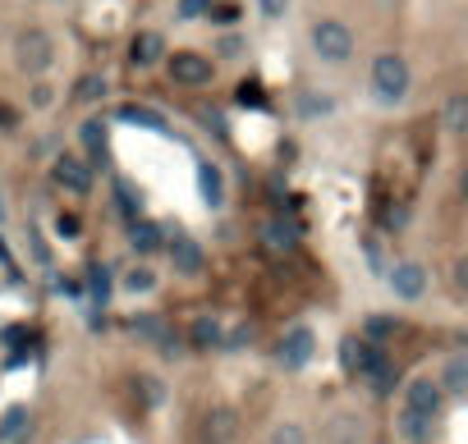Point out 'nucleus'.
I'll return each mask as SVG.
<instances>
[{"instance_id": "obj_1", "label": "nucleus", "mask_w": 468, "mask_h": 444, "mask_svg": "<svg viewBox=\"0 0 468 444\" xmlns=\"http://www.w3.org/2000/svg\"><path fill=\"white\" fill-rule=\"evenodd\" d=\"M340 362H344L349 376L368 380L377 394H390V389H395V362L386 357L381 344H372V339H363V335H349V339L340 344Z\"/></svg>"}, {"instance_id": "obj_2", "label": "nucleus", "mask_w": 468, "mask_h": 444, "mask_svg": "<svg viewBox=\"0 0 468 444\" xmlns=\"http://www.w3.org/2000/svg\"><path fill=\"white\" fill-rule=\"evenodd\" d=\"M368 83H372V97L377 106H400L413 88V73H409V60L395 56V51H381L372 60V73H368Z\"/></svg>"}, {"instance_id": "obj_3", "label": "nucleus", "mask_w": 468, "mask_h": 444, "mask_svg": "<svg viewBox=\"0 0 468 444\" xmlns=\"http://www.w3.org/2000/svg\"><path fill=\"white\" fill-rule=\"evenodd\" d=\"M308 42H312V56L322 64H344L354 56V32H349V23H340V19H317L308 32Z\"/></svg>"}, {"instance_id": "obj_4", "label": "nucleus", "mask_w": 468, "mask_h": 444, "mask_svg": "<svg viewBox=\"0 0 468 444\" xmlns=\"http://www.w3.org/2000/svg\"><path fill=\"white\" fill-rule=\"evenodd\" d=\"M14 60H19V69H23V73L42 78V73L51 69V60H56L51 37H47L42 28H28V32H19V42H14Z\"/></svg>"}, {"instance_id": "obj_5", "label": "nucleus", "mask_w": 468, "mask_h": 444, "mask_svg": "<svg viewBox=\"0 0 468 444\" xmlns=\"http://www.w3.org/2000/svg\"><path fill=\"white\" fill-rule=\"evenodd\" d=\"M441 398H446L441 380H432V376H413V380L404 385L400 408H409V413H418V417H427V422H437V417H441V408H446Z\"/></svg>"}, {"instance_id": "obj_6", "label": "nucleus", "mask_w": 468, "mask_h": 444, "mask_svg": "<svg viewBox=\"0 0 468 444\" xmlns=\"http://www.w3.org/2000/svg\"><path fill=\"white\" fill-rule=\"evenodd\" d=\"M386 285L400 303H418L427 294V270L418 261H395V266H386Z\"/></svg>"}, {"instance_id": "obj_7", "label": "nucleus", "mask_w": 468, "mask_h": 444, "mask_svg": "<svg viewBox=\"0 0 468 444\" xmlns=\"http://www.w3.org/2000/svg\"><path fill=\"white\" fill-rule=\"evenodd\" d=\"M166 69H170V78H175L179 88H203V83H212V60L198 56V51H175L166 60Z\"/></svg>"}, {"instance_id": "obj_8", "label": "nucleus", "mask_w": 468, "mask_h": 444, "mask_svg": "<svg viewBox=\"0 0 468 444\" xmlns=\"http://www.w3.org/2000/svg\"><path fill=\"white\" fill-rule=\"evenodd\" d=\"M312 353H317V335H312V326H290L285 339H281V362L285 371H303Z\"/></svg>"}, {"instance_id": "obj_9", "label": "nucleus", "mask_w": 468, "mask_h": 444, "mask_svg": "<svg viewBox=\"0 0 468 444\" xmlns=\"http://www.w3.org/2000/svg\"><path fill=\"white\" fill-rule=\"evenodd\" d=\"M51 179L60 184V188H69V192H92V166L83 156H74V151H65V156H56V166H51Z\"/></svg>"}, {"instance_id": "obj_10", "label": "nucleus", "mask_w": 468, "mask_h": 444, "mask_svg": "<svg viewBox=\"0 0 468 444\" xmlns=\"http://www.w3.org/2000/svg\"><path fill=\"white\" fill-rule=\"evenodd\" d=\"M262 248H266L271 257H290V252L299 248V225H294L290 216L262 220Z\"/></svg>"}, {"instance_id": "obj_11", "label": "nucleus", "mask_w": 468, "mask_h": 444, "mask_svg": "<svg viewBox=\"0 0 468 444\" xmlns=\"http://www.w3.org/2000/svg\"><path fill=\"white\" fill-rule=\"evenodd\" d=\"M234 440H239V413L230 403H216L203 417V444H234Z\"/></svg>"}, {"instance_id": "obj_12", "label": "nucleus", "mask_w": 468, "mask_h": 444, "mask_svg": "<svg viewBox=\"0 0 468 444\" xmlns=\"http://www.w3.org/2000/svg\"><path fill=\"white\" fill-rule=\"evenodd\" d=\"M166 252H170V261H175V275H184V279H193V275H203V248L193 243L188 234H166Z\"/></svg>"}, {"instance_id": "obj_13", "label": "nucleus", "mask_w": 468, "mask_h": 444, "mask_svg": "<svg viewBox=\"0 0 468 444\" xmlns=\"http://www.w3.org/2000/svg\"><path fill=\"white\" fill-rule=\"evenodd\" d=\"M129 248L138 257H156V252H166V229L156 225V220H129Z\"/></svg>"}, {"instance_id": "obj_14", "label": "nucleus", "mask_w": 468, "mask_h": 444, "mask_svg": "<svg viewBox=\"0 0 468 444\" xmlns=\"http://www.w3.org/2000/svg\"><path fill=\"white\" fill-rule=\"evenodd\" d=\"M161 51H166V37H161V32H138L134 47H129V60H134L138 69H147V64L161 60Z\"/></svg>"}, {"instance_id": "obj_15", "label": "nucleus", "mask_w": 468, "mask_h": 444, "mask_svg": "<svg viewBox=\"0 0 468 444\" xmlns=\"http://www.w3.org/2000/svg\"><path fill=\"white\" fill-rule=\"evenodd\" d=\"M198 192H203L207 207H221V201H225V175H221V166L203 160V166H198Z\"/></svg>"}, {"instance_id": "obj_16", "label": "nucleus", "mask_w": 468, "mask_h": 444, "mask_svg": "<svg viewBox=\"0 0 468 444\" xmlns=\"http://www.w3.org/2000/svg\"><path fill=\"white\" fill-rule=\"evenodd\" d=\"M441 389L455 394V398H468V353L450 357L446 367H441Z\"/></svg>"}, {"instance_id": "obj_17", "label": "nucleus", "mask_w": 468, "mask_h": 444, "mask_svg": "<svg viewBox=\"0 0 468 444\" xmlns=\"http://www.w3.org/2000/svg\"><path fill=\"white\" fill-rule=\"evenodd\" d=\"M432 426H437V422H427V417H418V413H409V408L395 413V431H400V440H409V444H427V440H432Z\"/></svg>"}, {"instance_id": "obj_18", "label": "nucleus", "mask_w": 468, "mask_h": 444, "mask_svg": "<svg viewBox=\"0 0 468 444\" xmlns=\"http://www.w3.org/2000/svg\"><path fill=\"white\" fill-rule=\"evenodd\" d=\"M359 435H363L359 413H340V417L326 422V440H331V444H359Z\"/></svg>"}, {"instance_id": "obj_19", "label": "nucleus", "mask_w": 468, "mask_h": 444, "mask_svg": "<svg viewBox=\"0 0 468 444\" xmlns=\"http://www.w3.org/2000/svg\"><path fill=\"white\" fill-rule=\"evenodd\" d=\"M78 142L88 147L92 160L106 156V142H110V129H106V119H83V129H78Z\"/></svg>"}, {"instance_id": "obj_20", "label": "nucleus", "mask_w": 468, "mask_h": 444, "mask_svg": "<svg viewBox=\"0 0 468 444\" xmlns=\"http://www.w3.org/2000/svg\"><path fill=\"white\" fill-rule=\"evenodd\" d=\"M188 330H193V344H198V348H221L225 344V326L216 316H198Z\"/></svg>"}, {"instance_id": "obj_21", "label": "nucleus", "mask_w": 468, "mask_h": 444, "mask_svg": "<svg viewBox=\"0 0 468 444\" xmlns=\"http://www.w3.org/2000/svg\"><path fill=\"white\" fill-rule=\"evenodd\" d=\"M441 124L450 129V133H468V92H455L450 101H446V110H441Z\"/></svg>"}, {"instance_id": "obj_22", "label": "nucleus", "mask_w": 468, "mask_h": 444, "mask_svg": "<svg viewBox=\"0 0 468 444\" xmlns=\"http://www.w3.org/2000/svg\"><path fill=\"white\" fill-rule=\"evenodd\" d=\"M28 408H10L5 422H0V444H23L28 440Z\"/></svg>"}, {"instance_id": "obj_23", "label": "nucleus", "mask_w": 468, "mask_h": 444, "mask_svg": "<svg viewBox=\"0 0 468 444\" xmlns=\"http://www.w3.org/2000/svg\"><path fill=\"white\" fill-rule=\"evenodd\" d=\"M395 330H400V320H390V316H381V312H372V316L363 320V339H372V344H386Z\"/></svg>"}, {"instance_id": "obj_24", "label": "nucleus", "mask_w": 468, "mask_h": 444, "mask_svg": "<svg viewBox=\"0 0 468 444\" xmlns=\"http://www.w3.org/2000/svg\"><path fill=\"white\" fill-rule=\"evenodd\" d=\"M120 119H125V124H143V129H156V133L166 129V119L156 115V110H147V106H120Z\"/></svg>"}, {"instance_id": "obj_25", "label": "nucleus", "mask_w": 468, "mask_h": 444, "mask_svg": "<svg viewBox=\"0 0 468 444\" xmlns=\"http://www.w3.org/2000/svg\"><path fill=\"white\" fill-rule=\"evenodd\" d=\"M156 289V270L152 266H129L125 270V294H152Z\"/></svg>"}, {"instance_id": "obj_26", "label": "nucleus", "mask_w": 468, "mask_h": 444, "mask_svg": "<svg viewBox=\"0 0 468 444\" xmlns=\"http://www.w3.org/2000/svg\"><path fill=\"white\" fill-rule=\"evenodd\" d=\"M88 298L97 307L110 303V275H106V266H88Z\"/></svg>"}, {"instance_id": "obj_27", "label": "nucleus", "mask_w": 468, "mask_h": 444, "mask_svg": "<svg viewBox=\"0 0 468 444\" xmlns=\"http://www.w3.org/2000/svg\"><path fill=\"white\" fill-rule=\"evenodd\" d=\"M74 97L78 101H101L106 97V78L101 73H83V78H78V88H74Z\"/></svg>"}, {"instance_id": "obj_28", "label": "nucleus", "mask_w": 468, "mask_h": 444, "mask_svg": "<svg viewBox=\"0 0 468 444\" xmlns=\"http://www.w3.org/2000/svg\"><path fill=\"white\" fill-rule=\"evenodd\" d=\"M331 110H335L331 97H317V92H303V97H299V115H303V119H317V115H331Z\"/></svg>"}, {"instance_id": "obj_29", "label": "nucleus", "mask_w": 468, "mask_h": 444, "mask_svg": "<svg viewBox=\"0 0 468 444\" xmlns=\"http://www.w3.org/2000/svg\"><path fill=\"white\" fill-rule=\"evenodd\" d=\"M266 444H308V431L299 422H281V426H271V440Z\"/></svg>"}, {"instance_id": "obj_30", "label": "nucleus", "mask_w": 468, "mask_h": 444, "mask_svg": "<svg viewBox=\"0 0 468 444\" xmlns=\"http://www.w3.org/2000/svg\"><path fill=\"white\" fill-rule=\"evenodd\" d=\"M115 201H120V211H125L129 220H138V211H143V197H138V192H134V188H129L125 179L115 184Z\"/></svg>"}, {"instance_id": "obj_31", "label": "nucleus", "mask_w": 468, "mask_h": 444, "mask_svg": "<svg viewBox=\"0 0 468 444\" xmlns=\"http://www.w3.org/2000/svg\"><path fill=\"white\" fill-rule=\"evenodd\" d=\"M138 389L147 394V408H161V403H166V385H161V380L143 376V380H138Z\"/></svg>"}, {"instance_id": "obj_32", "label": "nucleus", "mask_w": 468, "mask_h": 444, "mask_svg": "<svg viewBox=\"0 0 468 444\" xmlns=\"http://www.w3.org/2000/svg\"><path fill=\"white\" fill-rule=\"evenodd\" d=\"M450 285H455V294L468 298V257H459V261L450 266Z\"/></svg>"}, {"instance_id": "obj_33", "label": "nucleus", "mask_w": 468, "mask_h": 444, "mask_svg": "<svg viewBox=\"0 0 468 444\" xmlns=\"http://www.w3.org/2000/svg\"><path fill=\"white\" fill-rule=\"evenodd\" d=\"M212 14V0H179V19H203Z\"/></svg>"}, {"instance_id": "obj_34", "label": "nucleus", "mask_w": 468, "mask_h": 444, "mask_svg": "<svg viewBox=\"0 0 468 444\" xmlns=\"http://www.w3.org/2000/svg\"><path fill=\"white\" fill-rule=\"evenodd\" d=\"M51 101H56V88H51V83H32V106H37V110H47Z\"/></svg>"}, {"instance_id": "obj_35", "label": "nucleus", "mask_w": 468, "mask_h": 444, "mask_svg": "<svg viewBox=\"0 0 468 444\" xmlns=\"http://www.w3.org/2000/svg\"><path fill=\"white\" fill-rule=\"evenodd\" d=\"M78 229H83V225H78V216H56V234L60 238H78Z\"/></svg>"}, {"instance_id": "obj_36", "label": "nucleus", "mask_w": 468, "mask_h": 444, "mask_svg": "<svg viewBox=\"0 0 468 444\" xmlns=\"http://www.w3.org/2000/svg\"><path fill=\"white\" fill-rule=\"evenodd\" d=\"M134 330H138L143 339H156V330H161V320H156V316H138V320H134Z\"/></svg>"}, {"instance_id": "obj_37", "label": "nucleus", "mask_w": 468, "mask_h": 444, "mask_svg": "<svg viewBox=\"0 0 468 444\" xmlns=\"http://www.w3.org/2000/svg\"><path fill=\"white\" fill-rule=\"evenodd\" d=\"M239 101H244V106H262L266 97H262V88H257V83H239Z\"/></svg>"}, {"instance_id": "obj_38", "label": "nucleus", "mask_w": 468, "mask_h": 444, "mask_svg": "<svg viewBox=\"0 0 468 444\" xmlns=\"http://www.w3.org/2000/svg\"><path fill=\"white\" fill-rule=\"evenodd\" d=\"M56 289H60L65 298H83V285H78V279H56Z\"/></svg>"}, {"instance_id": "obj_39", "label": "nucleus", "mask_w": 468, "mask_h": 444, "mask_svg": "<svg viewBox=\"0 0 468 444\" xmlns=\"http://www.w3.org/2000/svg\"><path fill=\"white\" fill-rule=\"evenodd\" d=\"M248 339H253V330H248V326H234V335H225V344H234V348L248 344Z\"/></svg>"}, {"instance_id": "obj_40", "label": "nucleus", "mask_w": 468, "mask_h": 444, "mask_svg": "<svg viewBox=\"0 0 468 444\" xmlns=\"http://www.w3.org/2000/svg\"><path fill=\"white\" fill-rule=\"evenodd\" d=\"M262 14L266 19H281L285 14V0H262Z\"/></svg>"}, {"instance_id": "obj_41", "label": "nucleus", "mask_w": 468, "mask_h": 444, "mask_svg": "<svg viewBox=\"0 0 468 444\" xmlns=\"http://www.w3.org/2000/svg\"><path fill=\"white\" fill-rule=\"evenodd\" d=\"M216 51H221V56H239V51H244V42H239V37H225V42H221Z\"/></svg>"}, {"instance_id": "obj_42", "label": "nucleus", "mask_w": 468, "mask_h": 444, "mask_svg": "<svg viewBox=\"0 0 468 444\" xmlns=\"http://www.w3.org/2000/svg\"><path fill=\"white\" fill-rule=\"evenodd\" d=\"M212 19H216V23H234V19H239V10H234V5H221V10H212Z\"/></svg>"}, {"instance_id": "obj_43", "label": "nucleus", "mask_w": 468, "mask_h": 444, "mask_svg": "<svg viewBox=\"0 0 468 444\" xmlns=\"http://www.w3.org/2000/svg\"><path fill=\"white\" fill-rule=\"evenodd\" d=\"M0 339H5V348H19V344H23V326H10Z\"/></svg>"}, {"instance_id": "obj_44", "label": "nucleus", "mask_w": 468, "mask_h": 444, "mask_svg": "<svg viewBox=\"0 0 468 444\" xmlns=\"http://www.w3.org/2000/svg\"><path fill=\"white\" fill-rule=\"evenodd\" d=\"M0 129H19V115L10 106H0Z\"/></svg>"}, {"instance_id": "obj_45", "label": "nucleus", "mask_w": 468, "mask_h": 444, "mask_svg": "<svg viewBox=\"0 0 468 444\" xmlns=\"http://www.w3.org/2000/svg\"><path fill=\"white\" fill-rule=\"evenodd\" d=\"M459 192L468 197V166H464V175H459Z\"/></svg>"}, {"instance_id": "obj_46", "label": "nucleus", "mask_w": 468, "mask_h": 444, "mask_svg": "<svg viewBox=\"0 0 468 444\" xmlns=\"http://www.w3.org/2000/svg\"><path fill=\"white\" fill-rule=\"evenodd\" d=\"M459 344H464V353H468V330H459Z\"/></svg>"}]
</instances>
